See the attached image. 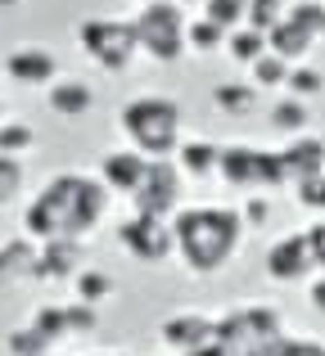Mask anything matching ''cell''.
Masks as SVG:
<instances>
[{
  "instance_id": "obj_1",
  "label": "cell",
  "mask_w": 325,
  "mask_h": 356,
  "mask_svg": "<svg viewBox=\"0 0 325 356\" xmlns=\"http://www.w3.org/2000/svg\"><path fill=\"white\" fill-rule=\"evenodd\" d=\"M109 208L104 181L63 172L36 194V203L27 208V235L32 239H54V235H86Z\"/></svg>"
},
{
  "instance_id": "obj_2",
  "label": "cell",
  "mask_w": 325,
  "mask_h": 356,
  "mask_svg": "<svg viewBox=\"0 0 325 356\" xmlns=\"http://www.w3.org/2000/svg\"><path fill=\"white\" fill-rule=\"evenodd\" d=\"M176 252L185 257V266L208 275L221 261H230V252H239V235H244V217L230 208H185L172 221Z\"/></svg>"
},
{
  "instance_id": "obj_3",
  "label": "cell",
  "mask_w": 325,
  "mask_h": 356,
  "mask_svg": "<svg viewBox=\"0 0 325 356\" xmlns=\"http://www.w3.org/2000/svg\"><path fill=\"white\" fill-rule=\"evenodd\" d=\"M118 127L132 140V149H141L145 158H172L176 145H181V108H176V99L163 95L132 99L118 113Z\"/></svg>"
},
{
  "instance_id": "obj_4",
  "label": "cell",
  "mask_w": 325,
  "mask_h": 356,
  "mask_svg": "<svg viewBox=\"0 0 325 356\" xmlns=\"http://www.w3.org/2000/svg\"><path fill=\"white\" fill-rule=\"evenodd\" d=\"M136 41L150 59L159 63H176L185 54V18L176 0H145V9L132 18Z\"/></svg>"
},
{
  "instance_id": "obj_5",
  "label": "cell",
  "mask_w": 325,
  "mask_h": 356,
  "mask_svg": "<svg viewBox=\"0 0 325 356\" xmlns=\"http://www.w3.org/2000/svg\"><path fill=\"white\" fill-rule=\"evenodd\" d=\"M77 41L86 50V59H95L104 72H127L141 54V41H136L132 23H113V18H86L77 27Z\"/></svg>"
},
{
  "instance_id": "obj_6",
  "label": "cell",
  "mask_w": 325,
  "mask_h": 356,
  "mask_svg": "<svg viewBox=\"0 0 325 356\" xmlns=\"http://www.w3.org/2000/svg\"><path fill=\"white\" fill-rule=\"evenodd\" d=\"M132 203L136 212H150V217H172L181 208V167L172 158H150V172L132 194Z\"/></svg>"
},
{
  "instance_id": "obj_7",
  "label": "cell",
  "mask_w": 325,
  "mask_h": 356,
  "mask_svg": "<svg viewBox=\"0 0 325 356\" xmlns=\"http://www.w3.org/2000/svg\"><path fill=\"white\" fill-rule=\"evenodd\" d=\"M118 243H122L132 257H141V261H163V257L176 252L172 221L150 217V212H136L132 221H122V226H118Z\"/></svg>"
},
{
  "instance_id": "obj_8",
  "label": "cell",
  "mask_w": 325,
  "mask_h": 356,
  "mask_svg": "<svg viewBox=\"0 0 325 356\" xmlns=\"http://www.w3.org/2000/svg\"><path fill=\"white\" fill-rule=\"evenodd\" d=\"M86 266V243L77 235H54L45 239V248L36 252V266H32V280H72L77 270Z\"/></svg>"
},
{
  "instance_id": "obj_9",
  "label": "cell",
  "mask_w": 325,
  "mask_h": 356,
  "mask_svg": "<svg viewBox=\"0 0 325 356\" xmlns=\"http://www.w3.org/2000/svg\"><path fill=\"white\" fill-rule=\"evenodd\" d=\"M312 266H317V261H312V248H308V230H303V235L276 239L271 252H267V275L280 280V284H299V280H308Z\"/></svg>"
},
{
  "instance_id": "obj_10",
  "label": "cell",
  "mask_w": 325,
  "mask_h": 356,
  "mask_svg": "<svg viewBox=\"0 0 325 356\" xmlns=\"http://www.w3.org/2000/svg\"><path fill=\"white\" fill-rule=\"evenodd\" d=\"M145 172H150V158H145L141 149H113V154H104V163H100V181L113 194H136L141 181H145Z\"/></svg>"
},
{
  "instance_id": "obj_11",
  "label": "cell",
  "mask_w": 325,
  "mask_h": 356,
  "mask_svg": "<svg viewBox=\"0 0 325 356\" xmlns=\"http://www.w3.org/2000/svg\"><path fill=\"white\" fill-rule=\"evenodd\" d=\"M5 72L18 86H50L59 63H54V54L41 50V45H18V50L5 54Z\"/></svg>"
},
{
  "instance_id": "obj_12",
  "label": "cell",
  "mask_w": 325,
  "mask_h": 356,
  "mask_svg": "<svg viewBox=\"0 0 325 356\" xmlns=\"http://www.w3.org/2000/svg\"><path fill=\"white\" fill-rule=\"evenodd\" d=\"M212 325L217 321H208V316H172V321L163 325V343L176 348L181 356H190V352H199V348L212 343Z\"/></svg>"
},
{
  "instance_id": "obj_13",
  "label": "cell",
  "mask_w": 325,
  "mask_h": 356,
  "mask_svg": "<svg viewBox=\"0 0 325 356\" xmlns=\"http://www.w3.org/2000/svg\"><path fill=\"white\" fill-rule=\"evenodd\" d=\"M280 158H285V172H290V185L303 181V176L325 172V145L317 136H308V131H299V140L290 149H280Z\"/></svg>"
},
{
  "instance_id": "obj_14",
  "label": "cell",
  "mask_w": 325,
  "mask_h": 356,
  "mask_svg": "<svg viewBox=\"0 0 325 356\" xmlns=\"http://www.w3.org/2000/svg\"><path fill=\"white\" fill-rule=\"evenodd\" d=\"M45 104H50L59 118H81V113L95 108V90H90L86 81H77V77H63V81H54V86L45 90Z\"/></svg>"
},
{
  "instance_id": "obj_15",
  "label": "cell",
  "mask_w": 325,
  "mask_h": 356,
  "mask_svg": "<svg viewBox=\"0 0 325 356\" xmlns=\"http://www.w3.org/2000/svg\"><path fill=\"white\" fill-rule=\"evenodd\" d=\"M257 154H262V149H253V145H230V149H221L217 176H226V181L239 185V190H257Z\"/></svg>"
},
{
  "instance_id": "obj_16",
  "label": "cell",
  "mask_w": 325,
  "mask_h": 356,
  "mask_svg": "<svg viewBox=\"0 0 325 356\" xmlns=\"http://www.w3.org/2000/svg\"><path fill=\"white\" fill-rule=\"evenodd\" d=\"M312 45H317V36H312V32H303V27L294 23L290 14H285L280 23H271V27H267V50H276L280 59H290V63H294V59H303V54H308Z\"/></svg>"
},
{
  "instance_id": "obj_17",
  "label": "cell",
  "mask_w": 325,
  "mask_h": 356,
  "mask_svg": "<svg viewBox=\"0 0 325 356\" xmlns=\"http://www.w3.org/2000/svg\"><path fill=\"white\" fill-rule=\"evenodd\" d=\"M172 158H176V167H181L185 176H199V181H208V176H217L221 149L212 145V140H181Z\"/></svg>"
},
{
  "instance_id": "obj_18",
  "label": "cell",
  "mask_w": 325,
  "mask_h": 356,
  "mask_svg": "<svg viewBox=\"0 0 325 356\" xmlns=\"http://www.w3.org/2000/svg\"><path fill=\"white\" fill-rule=\"evenodd\" d=\"M32 266H36V248L27 239L5 243V248H0V293H5V289H14L23 275H32Z\"/></svg>"
},
{
  "instance_id": "obj_19",
  "label": "cell",
  "mask_w": 325,
  "mask_h": 356,
  "mask_svg": "<svg viewBox=\"0 0 325 356\" xmlns=\"http://www.w3.org/2000/svg\"><path fill=\"white\" fill-rule=\"evenodd\" d=\"M212 104L221 108V113L230 118H244L257 108V86H244V81H221L217 90H212Z\"/></svg>"
},
{
  "instance_id": "obj_20",
  "label": "cell",
  "mask_w": 325,
  "mask_h": 356,
  "mask_svg": "<svg viewBox=\"0 0 325 356\" xmlns=\"http://www.w3.org/2000/svg\"><path fill=\"white\" fill-rule=\"evenodd\" d=\"M72 284H77L81 302H109V298L118 293V280L109 275V270H100V266H81L77 275H72Z\"/></svg>"
},
{
  "instance_id": "obj_21",
  "label": "cell",
  "mask_w": 325,
  "mask_h": 356,
  "mask_svg": "<svg viewBox=\"0 0 325 356\" xmlns=\"http://www.w3.org/2000/svg\"><path fill=\"white\" fill-rule=\"evenodd\" d=\"M262 50H267V32H257V27L239 23V27H230V32H226V54H230V59L253 63Z\"/></svg>"
},
{
  "instance_id": "obj_22",
  "label": "cell",
  "mask_w": 325,
  "mask_h": 356,
  "mask_svg": "<svg viewBox=\"0 0 325 356\" xmlns=\"http://www.w3.org/2000/svg\"><path fill=\"white\" fill-rule=\"evenodd\" d=\"M185 45H190V50H199V54L221 50V45H226V27L212 23L208 14H199L194 23H185Z\"/></svg>"
},
{
  "instance_id": "obj_23",
  "label": "cell",
  "mask_w": 325,
  "mask_h": 356,
  "mask_svg": "<svg viewBox=\"0 0 325 356\" xmlns=\"http://www.w3.org/2000/svg\"><path fill=\"white\" fill-rule=\"evenodd\" d=\"M308 99H299V95H290V99H276L271 104V127H280V131H290V136H299V131H308Z\"/></svg>"
},
{
  "instance_id": "obj_24",
  "label": "cell",
  "mask_w": 325,
  "mask_h": 356,
  "mask_svg": "<svg viewBox=\"0 0 325 356\" xmlns=\"http://www.w3.org/2000/svg\"><path fill=\"white\" fill-rule=\"evenodd\" d=\"M54 343L45 339L36 325H23V330H9V339H5V352L9 356H45Z\"/></svg>"
},
{
  "instance_id": "obj_25",
  "label": "cell",
  "mask_w": 325,
  "mask_h": 356,
  "mask_svg": "<svg viewBox=\"0 0 325 356\" xmlns=\"http://www.w3.org/2000/svg\"><path fill=\"white\" fill-rule=\"evenodd\" d=\"M248 68H253L257 86H285V77H290V59H280L276 50H262Z\"/></svg>"
},
{
  "instance_id": "obj_26",
  "label": "cell",
  "mask_w": 325,
  "mask_h": 356,
  "mask_svg": "<svg viewBox=\"0 0 325 356\" xmlns=\"http://www.w3.org/2000/svg\"><path fill=\"white\" fill-rule=\"evenodd\" d=\"M32 325L45 334L50 343H63L68 339V312H63V302L54 307V302H45V307H36L32 312Z\"/></svg>"
},
{
  "instance_id": "obj_27",
  "label": "cell",
  "mask_w": 325,
  "mask_h": 356,
  "mask_svg": "<svg viewBox=\"0 0 325 356\" xmlns=\"http://www.w3.org/2000/svg\"><path fill=\"white\" fill-rule=\"evenodd\" d=\"M32 145H36V131L27 127V122H0V154L23 158Z\"/></svg>"
},
{
  "instance_id": "obj_28",
  "label": "cell",
  "mask_w": 325,
  "mask_h": 356,
  "mask_svg": "<svg viewBox=\"0 0 325 356\" xmlns=\"http://www.w3.org/2000/svg\"><path fill=\"white\" fill-rule=\"evenodd\" d=\"M63 312H68V339H86V334L100 330V316H95V302H63Z\"/></svg>"
},
{
  "instance_id": "obj_29",
  "label": "cell",
  "mask_w": 325,
  "mask_h": 356,
  "mask_svg": "<svg viewBox=\"0 0 325 356\" xmlns=\"http://www.w3.org/2000/svg\"><path fill=\"white\" fill-rule=\"evenodd\" d=\"M285 14H290L294 23L303 27V32H312L317 41L325 36V5H321V0H299V5H290Z\"/></svg>"
},
{
  "instance_id": "obj_30",
  "label": "cell",
  "mask_w": 325,
  "mask_h": 356,
  "mask_svg": "<svg viewBox=\"0 0 325 356\" xmlns=\"http://www.w3.org/2000/svg\"><path fill=\"white\" fill-rule=\"evenodd\" d=\"M203 14H208L212 23H221V27L230 32V27H239V23H244L248 0H203Z\"/></svg>"
},
{
  "instance_id": "obj_31",
  "label": "cell",
  "mask_w": 325,
  "mask_h": 356,
  "mask_svg": "<svg viewBox=\"0 0 325 356\" xmlns=\"http://www.w3.org/2000/svg\"><path fill=\"white\" fill-rule=\"evenodd\" d=\"M285 9H290V0H248L244 23L257 27V32H267L271 23H280V18H285Z\"/></svg>"
},
{
  "instance_id": "obj_32",
  "label": "cell",
  "mask_w": 325,
  "mask_h": 356,
  "mask_svg": "<svg viewBox=\"0 0 325 356\" xmlns=\"http://www.w3.org/2000/svg\"><path fill=\"white\" fill-rule=\"evenodd\" d=\"M321 86H325V77H321L317 68H290V77H285V90H290V95H299V99L321 95Z\"/></svg>"
},
{
  "instance_id": "obj_33",
  "label": "cell",
  "mask_w": 325,
  "mask_h": 356,
  "mask_svg": "<svg viewBox=\"0 0 325 356\" xmlns=\"http://www.w3.org/2000/svg\"><path fill=\"white\" fill-rule=\"evenodd\" d=\"M294 190H299V203L312 212H325V172L317 176H303V181H294Z\"/></svg>"
},
{
  "instance_id": "obj_34",
  "label": "cell",
  "mask_w": 325,
  "mask_h": 356,
  "mask_svg": "<svg viewBox=\"0 0 325 356\" xmlns=\"http://www.w3.org/2000/svg\"><path fill=\"white\" fill-rule=\"evenodd\" d=\"M18 190H23V163L9 158V154H0V203H9Z\"/></svg>"
},
{
  "instance_id": "obj_35",
  "label": "cell",
  "mask_w": 325,
  "mask_h": 356,
  "mask_svg": "<svg viewBox=\"0 0 325 356\" xmlns=\"http://www.w3.org/2000/svg\"><path fill=\"white\" fill-rule=\"evenodd\" d=\"M257 185H290V172H285V158L280 154H257Z\"/></svg>"
},
{
  "instance_id": "obj_36",
  "label": "cell",
  "mask_w": 325,
  "mask_h": 356,
  "mask_svg": "<svg viewBox=\"0 0 325 356\" xmlns=\"http://www.w3.org/2000/svg\"><path fill=\"white\" fill-rule=\"evenodd\" d=\"M239 217H244V226H262V221L271 217V199H267V194H253V199L244 203V212H239Z\"/></svg>"
},
{
  "instance_id": "obj_37",
  "label": "cell",
  "mask_w": 325,
  "mask_h": 356,
  "mask_svg": "<svg viewBox=\"0 0 325 356\" xmlns=\"http://www.w3.org/2000/svg\"><path fill=\"white\" fill-rule=\"evenodd\" d=\"M271 356H325V348H317V343H285V339H271Z\"/></svg>"
},
{
  "instance_id": "obj_38",
  "label": "cell",
  "mask_w": 325,
  "mask_h": 356,
  "mask_svg": "<svg viewBox=\"0 0 325 356\" xmlns=\"http://www.w3.org/2000/svg\"><path fill=\"white\" fill-rule=\"evenodd\" d=\"M308 248H312V261L325 266V221H321L317 230H308Z\"/></svg>"
},
{
  "instance_id": "obj_39",
  "label": "cell",
  "mask_w": 325,
  "mask_h": 356,
  "mask_svg": "<svg viewBox=\"0 0 325 356\" xmlns=\"http://www.w3.org/2000/svg\"><path fill=\"white\" fill-rule=\"evenodd\" d=\"M308 298H312V307H317V312H325V275H321V280H312Z\"/></svg>"
},
{
  "instance_id": "obj_40",
  "label": "cell",
  "mask_w": 325,
  "mask_h": 356,
  "mask_svg": "<svg viewBox=\"0 0 325 356\" xmlns=\"http://www.w3.org/2000/svg\"><path fill=\"white\" fill-rule=\"evenodd\" d=\"M14 5H23V0H0V9H14Z\"/></svg>"
},
{
  "instance_id": "obj_41",
  "label": "cell",
  "mask_w": 325,
  "mask_h": 356,
  "mask_svg": "<svg viewBox=\"0 0 325 356\" xmlns=\"http://www.w3.org/2000/svg\"><path fill=\"white\" fill-rule=\"evenodd\" d=\"M95 356H122V352H95Z\"/></svg>"
},
{
  "instance_id": "obj_42",
  "label": "cell",
  "mask_w": 325,
  "mask_h": 356,
  "mask_svg": "<svg viewBox=\"0 0 325 356\" xmlns=\"http://www.w3.org/2000/svg\"><path fill=\"white\" fill-rule=\"evenodd\" d=\"M176 5H199V0H176Z\"/></svg>"
},
{
  "instance_id": "obj_43",
  "label": "cell",
  "mask_w": 325,
  "mask_h": 356,
  "mask_svg": "<svg viewBox=\"0 0 325 356\" xmlns=\"http://www.w3.org/2000/svg\"><path fill=\"white\" fill-rule=\"evenodd\" d=\"M45 356H54V352H45Z\"/></svg>"
}]
</instances>
